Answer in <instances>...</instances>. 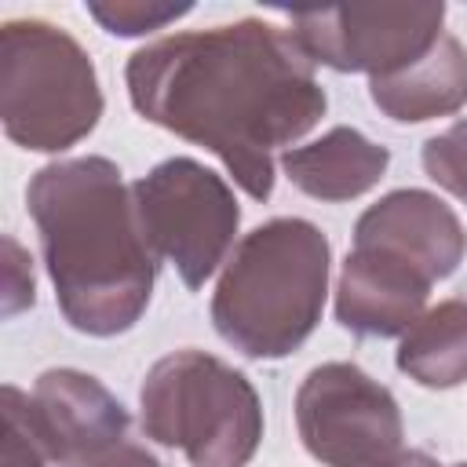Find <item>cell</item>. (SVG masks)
<instances>
[{"label": "cell", "instance_id": "obj_1", "mask_svg": "<svg viewBox=\"0 0 467 467\" xmlns=\"http://www.w3.org/2000/svg\"><path fill=\"white\" fill-rule=\"evenodd\" d=\"M124 84L142 120L215 153L252 201L274 193V153L328 106L310 55L263 18L161 36L131 51Z\"/></svg>", "mask_w": 467, "mask_h": 467}, {"label": "cell", "instance_id": "obj_2", "mask_svg": "<svg viewBox=\"0 0 467 467\" xmlns=\"http://www.w3.org/2000/svg\"><path fill=\"white\" fill-rule=\"evenodd\" d=\"M26 208L69 328L120 336L139 325L157 281L124 171L99 153L44 164L26 186Z\"/></svg>", "mask_w": 467, "mask_h": 467}, {"label": "cell", "instance_id": "obj_3", "mask_svg": "<svg viewBox=\"0 0 467 467\" xmlns=\"http://www.w3.org/2000/svg\"><path fill=\"white\" fill-rule=\"evenodd\" d=\"M332 244L310 223L277 215L248 230L223 263L212 292V325L252 361L299 350L325 310Z\"/></svg>", "mask_w": 467, "mask_h": 467}, {"label": "cell", "instance_id": "obj_4", "mask_svg": "<svg viewBox=\"0 0 467 467\" xmlns=\"http://www.w3.org/2000/svg\"><path fill=\"white\" fill-rule=\"evenodd\" d=\"M146 438L179 449L190 467H244L263 441V401L252 379L208 350H175L139 387Z\"/></svg>", "mask_w": 467, "mask_h": 467}, {"label": "cell", "instance_id": "obj_5", "mask_svg": "<svg viewBox=\"0 0 467 467\" xmlns=\"http://www.w3.org/2000/svg\"><path fill=\"white\" fill-rule=\"evenodd\" d=\"M102 106L95 62L73 33L44 18L0 26V120L15 146L62 153L95 131Z\"/></svg>", "mask_w": 467, "mask_h": 467}, {"label": "cell", "instance_id": "obj_6", "mask_svg": "<svg viewBox=\"0 0 467 467\" xmlns=\"http://www.w3.org/2000/svg\"><path fill=\"white\" fill-rule=\"evenodd\" d=\"M142 234L186 288H201L234 252L241 208L223 175L193 157H168L131 182Z\"/></svg>", "mask_w": 467, "mask_h": 467}, {"label": "cell", "instance_id": "obj_7", "mask_svg": "<svg viewBox=\"0 0 467 467\" xmlns=\"http://www.w3.org/2000/svg\"><path fill=\"white\" fill-rule=\"evenodd\" d=\"M296 427L303 449L325 467H372L405 438L398 398L354 361H325L303 376Z\"/></svg>", "mask_w": 467, "mask_h": 467}, {"label": "cell", "instance_id": "obj_8", "mask_svg": "<svg viewBox=\"0 0 467 467\" xmlns=\"http://www.w3.org/2000/svg\"><path fill=\"white\" fill-rule=\"evenodd\" d=\"M445 4H336L288 11V33L314 66L390 77L441 40Z\"/></svg>", "mask_w": 467, "mask_h": 467}, {"label": "cell", "instance_id": "obj_9", "mask_svg": "<svg viewBox=\"0 0 467 467\" xmlns=\"http://www.w3.org/2000/svg\"><path fill=\"white\" fill-rule=\"evenodd\" d=\"M354 244L383 248L412 266H420L431 281H445L456 274L467 252V234L460 215L431 190H390L376 204H368L354 223Z\"/></svg>", "mask_w": 467, "mask_h": 467}, {"label": "cell", "instance_id": "obj_10", "mask_svg": "<svg viewBox=\"0 0 467 467\" xmlns=\"http://www.w3.org/2000/svg\"><path fill=\"white\" fill-rule=\"evenodd\" d=\"M431 285L420 266L383 248L354 244L336 281V321L358 339L405 336L427 310Z\"/></svg>", "mask_w": 467, "mask_h": 467}, {"label": "cell", "instance_id": "obj_11", "mask_svg": "<svg viewBox=\"0 0 467 467\" xmlns=\"http://www.w3.org/2000/svg\"><path fill=\"white\" fill-rule=\"evenodd\" d=\"M33 416L58 467L99 456L128 438V409L120 398L80 368H47L36 376Z\"/></svg>", "mask_w": 467, "mask_h": 467}, {"label": "cell", "instance_id": "obj_12", "mask_svg": "<svg viewBox=\"0 0 467 467\" xmlns=\"http://www.w3.org/2000/svg\"><path fill=\"white\" fill-rule=\"evenodd\" d=\"M390 150L372 142L365 131L350 124L328 128L321 139L306 146H292L281 153V171L296 190H303L314 201H354L379 186L387 175Z\"/></svg>", "mask_w": 467, "mask_h": 467}, {"label": "cell", "instance_id": "obj_13", "mask_svg": "<svg viewBox=\"0 0 467 467\" xmlns=\"http://www.w3.org/2000/svg\"><path fill=\"white\" fill-rule=\"evenodd\" d=\"M372 106L398 124H423L467 106V47L441 33V40L412 66L368 80Z\"/></svg>", "mask_w": 467, "mask_h": 467}, {"label": "cell", "instance_id": "obj_14", "mask_svg": "<svg viewBox=\"0 0 467 467\" xmlns=\"http://www.w3.org/2000/svg\"><path fill=\"white\" fill-rule=\"evenodd\" d=\"M398 372L431 390H449L467 379V299H441L423 310L401 336L394 354Z\"/></svg>", "mask_w": 467, "mask_h": 467}, {"label": "cell", "instance_id": "obj_15", "mask_svg": "<svg viewBox=\"0 0 467 467\" xmlns=\"http://www.w3.org/2000/svg\"><path fill=\"white\" fill-rule=\"evenodd\" d=\"M0 409H4V449H0V467H47L51 452L40 434V423L33 416V398L4 383L0 390Z\"/></svg>", "mask_w": 467, "mask_h": 467}, {"label": "cell", "instance_id": "obj_16", "mask_svg": "<svg viewBox=\"0 0 467 467\" xmlns=\"http://www.w3.org/2000/svg\"><path fill=\"white\" fill-rule=\"evenodd\" d=\"M190 11L193 4H168V0H88V15L113 36H146Z\"/></svg>", "mask_w": 467, "mask_h": 467}, {"label": "cell", "instance_id": "obj_17", "mask_svg": "<svg viewBox=\"0 0 467 467\" xmlns=\"http://www.w3.org/2000/svg\"><path fill=\"white\" fill-rule=\"evenodd\" d=\"M423 171L431 182H438L445 193L460 197L467 204V117L449 124L445 131L431 135L423 142Z\"/></svg>", "mask_w": 467, "mask_h": 467}, {"label": "cell", "instance_id": "obj_18", "mask_svg": "<svg viewBox=\"0 0 467 467\" xmlns=\"http://www.w3.org/2000/svg\"><path fill=\"white\" fill-rule=\"evenodd\" d=\"M36 303V277L29 252L7 234L4 237V317H15Z\"/></svg>", "mask_w": 467, "mask_h": 467}, {"label": "cell", "instance_id": "obj_19", "mask_svg": "<svg viewBox=\"0 0 467 467\" xmlns=\"http://www.w3.org/2000/svg\"><path fill=\"white\" fill-rule=\"evenodd\" d=\"M66 467H161V460L146 449V445H139V441H120V445H113V449H106V452H99V456H88V460H77V463H66Z\"/></svg>", "mask_w": 467, "mask_h": 467}, {"label": "cell", "instance_id": "obj_20", "mask_svg": "<svg viewBox=\"0 0 467 467\" xmlns=\"http://www.w3.org/2000/svg\"><path fill=\"white\" fill-rule=\"evenodd\" d=\"M372 467H441V463L423 449H398V452H390L387 460H379Z\"/></svg>", "mask_w": 467, "mask_h": 467}, {"label": "cell", "instance_id": "obj_21", "mask_svg": "<svg viewBox=\"0 0 467 467\" xmlns=\"http://www.w3.org/2000/svg\"><path fill=\"white\" fill-rule=\"evenodd\" d=\"M452 467H467V460H463V463H452Z\"/></svg>", "mask_w": 467, "mask_h": 467}]
</instances>
